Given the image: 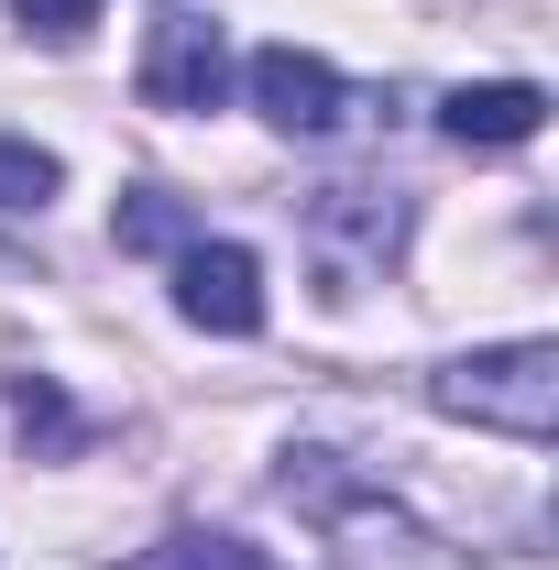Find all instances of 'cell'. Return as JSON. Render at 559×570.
Listing matches in <instances>:
<instances>
[{"instance_id": "obj_1", "label": "cell", "mask_w": 559, "mask_h": 570, "mask_svg": "<svg viewBox=\"0 0 559 570\" xmlns=\"http://www.w3.org/2000/svg\"><path fill=\"white\" fill-rule=\"evenodd\" d=\"M428 406L461 428H504V439H549L559 428V341H504V352H461L428 373Z\"/></svg>"}, {"instance_id": "obj_2", "label": "cell", "mask_w": 559, "mask_h": 570, "mask_svg": "<svg viewBox=\"0 0 559 570\" xmlns=\"http://www.w3.org/2000/svg\"><path fill=\"white\" fill-rule=\"evenodd\" d=\"M176 318L187 330H209V341H253L264 330V264L242 253V242H187L176 253Z\"/></svg>"}, {"instance_id": "obj_3", "label": "cell", "mask_w": 559, "mask_h": 570, "mask_svg": "<svg viewBox=\"0 0 559 570\" xmlns=\"http://www.w3.org/2000/svg\"><path fill=\"white\" fill-rule=\"evenodd\" d=\"M219 88H231V33L209 11H165L143 45V99L154 110H219Z\"/></svg>"}, {"instance_id": "obj_4", "label": "cell", "mask_w": 559, "mask_h": 570, "mask_svg": "<svg viewBox=\"0 0 559 570\" xmlns=\"http://www.w3.org/2000/svg\"><path fill=\"white\" fill-rule=\"evenodd\" d=\"M242 88H253V110L275 121V132H341L351 88L330 56H307V45H264L253 67H242Z\"/></svg>"}, {"instance_id": "obj_5", "label": "cell", "mask_w": 559, "mask_h": 570, "mask_svg": "<svg viewBox=\"0 0 559 570\" xmlns=\"http://www.w3.org/2000/svg\"><path fill=\"white\" fill-rule=\"evenodd\" d=\"M538 121H549V88H527V77H483V88L439 99V132L461 154H516V142H538Z\"/></svg>"}, {"instance_id": "obj_6", "label": "cell", "mask_w": 559, "mask_h": 570, "mask_svg": "<svg viewBox=\"0 0 559 570\" xmlns=\"http://www.w3.org/2000/svg\"><path fill=\"white\" fill-rule=\"evenodd\" d=\"M307 230H318V242H341V253H362V264H384V253L406 242V198H373V187H318V198H307Z\"/></svg>"}, {"instance_id": "obj_7", "label": "cell", "mask_w": 559, "mask_h": 570, "mask_svg": "<svg viewBox=\"0 0 559 570\" xmlns=\"http://www.w3.org/2000/svg\"><path fill=\"white\" fill-rule=\"evenodd\" d=\"M110 242H121V253H187L198 219H187V198H165V187H133V198L110 209Z\"/></svg>"}, {"instance_id": "obj_8", "label": "cell", "mask_w": 559, "mask_h": 570, "mask_svg": "<svg viewBox=\"0 0 559 570\" xmlns=\"http://www.w3.org/2000/svg\"><path fill=\"white\" fill-rule=\"evenodd\" d=\"M11 428H22L45 461H67L77 439H88V428H77V406L56 395V373H11Z\"/></svg>"}, {"instance_id": "obj_9", "label": "cell", "mask_w": 559, "mask_h": 570, "mask_svg": "<svg viewBox=\"0 0 559 570\" xmlns=\"http://www.w3.org/2000/svg\"><path fill=\"white\" fill-rule=\"evenodd\" d=\"M133 570H275L253 538H219V527H176L165 549H143Z\"/></svg>"}, {"instance_id": "obj_10", "label": "cell", "mask_w": 559, "mask_h": 570, "mask_svg": "<svg viewBox=\"0 0 559 570\" xmlns=\"http://www.w3.org/2000/svg\"><path fill=\"white\" fill-rule=\"evenodd\" d=\"M67 187V165L45 154V142H22V132H0V209H45Z\"/></svg>"}, {"instance_id": "obj_11", "label": "cell", "mask_w": 559, "mask_h": 570, "mask_svg": "<svg viewBox=\"0 0 559 570\" xmlns=\"http://www.w3.org/2000/svg\"><path fill=\"white\" fill-rule=\"evenodd\" d=\"M22 11V33H45V45H77L88 22H99V0H11Z\"/></svg>"}]
</instances>
